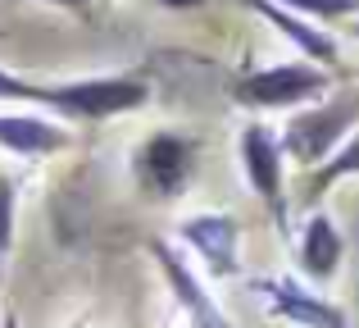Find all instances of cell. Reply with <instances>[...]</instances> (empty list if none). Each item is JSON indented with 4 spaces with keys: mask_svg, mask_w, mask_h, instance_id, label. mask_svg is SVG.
Instances as JSON below:
<instances>
[{
    "mask_svg": "<svg viewBox=\"0 0 359 328\" xmlns=\"http://www.w3.org/2000/svg\"><path fill=\"white\" fill-rule=\"evenodd\" d=\"M332 87V73L314 60L296 64H269V69H250L232 82V100L245 110H300L318 100Z\"/></svg>",
    "mask_w": 359,
    "mask_h": 328,
    "instance_id": "cell-3",
    "label": "cell"
},
{
    "mask_svg": "<svg viewBox=\"0 0 359 328\" xmlns=\"http://www.w3.org/2000/svg\"><path fill=\"white\" fill-rule=\"evenodd\" d=\"M14 242V178H0V256Z\"/></svg>",
    "mask_w": 359,
    "mask_h": 328,
    "instance_id": "cell-14",
    "label": "cell"
},
{
    "mask_svg": "<svg viewBox=\"0 0 359 328\" xmlns=\"http://www.w3.org/2000/svg\"><path fill=\"white\" fill-rule=\"evenodd\" d=\"M255 292L269 296L273 315H278V320H291L296 328H351V320H346L337 306L309 296L305 287L291 283V278H259V283H255Z\"/></svg>",
    "mask_w": 359,
    "mask_h": 328,
    "instance_id": "cell-7",
    "label": "cell"
},
{
    "mask_svg": "<svg viewBox=\"0 0 359 328\" xmlns=\"http://www.w3.org/2000/svg\"><path fill=\"white\" fill-rule=\"evenodd\" d=\"M355 173H359V128L346 137L341 146H337L332 155H327L323 164H314V178H309V187H305V201H318V196H323L332 183H341V178H355Z\"/></svg>",
    "mask_w": 359,
    "mask_h": 328,
    "instance_id": "cell-12",
    "label": "cell"
},
{
    "mask_svg": "<svg viewBox=\"0 0 359 328\" xmlns=\"http://www.w3.org/2000/svg\"><path fill=\"white\" fill-rule=\"evenodd\" d=\"M287 9L314 18V23H337V18H355L359 14V0H282Z\"/></svg>",
    "mask_w": 359,
    "mask_h": 328,
    "instance_id": "cell-13",
    "label": "cell"
},
{
    "mask_svg": "<svg viewBox=\"0 0 359 328\" xmlns=\"http://www.w3.org/2000/svg\"><path fill=\"white\" fill-rule=\"evenodd\" d=\"M41 5H55V9H69V14H91V0H41Z\"/></svg>",
    "mask_w": 359,
    "mask_h": 328,
    "instance_id": "cell-15",
    "label": "cell"
},
{
    "mask_svg": "<svg viewBox=\"0 0 359 328\" xmlns=\"http://www.w3.org/2000/svg\"><path fill=\"white\" fill-rule=\"evenodd\" d=\"M351 32H355V37H359V23H355V27H351Z\"/></svg>",
    "mask_w": 359,
    "mask_h": 328,
    "instance_id": "cell-17",
    "label": "cell"
},
{
    "mask_svg": "<svg viewBox=\"0 0 359 328\" xmlns=\"http://www.w3.org/2000/svg\"><path fill=\"white\" fill-rule=\"evenodd\" d=\"M159 9H201V5H210V0H155Z\"/></svg>",
    "mask_w": 359,
    "mask_h": 328,
    "instance_id": "cell-16",
    "label": "cell"
},
{
    "mask_svg": "<svg viewBox=\"0 0 359 328\" xmlns=\"http://www.w3.org/2000/svg\"><path fill=\"white\" fill-rule=\"evenodd\" d=\"M287 151H282V137L273 133L269 124H245L241 128V169H245V183L250 192L269 205L273 223L287 228Z\"/></svg>",
    "mask_w": 359,
    "mask_h": 328,
    "instance_id": "cell-4",
    "label": "cell"
},
{
    "mask_svg": "<svg viewBox=\"0 0 359 328\" xmlns=\"http://www.w3.org/2000/svg\"><path fill=\"white\" fill-rule=\"evenodd\" d=\"M196 160H201V142L187 133H150L137 151V178L146 192L155 196H177L196 173Z\"/></svg>",
    "mask_w": 359,
    "mask_h": 328,
    "instance_id": "cell-5",
    "label": "cell"
},
{
    "mask_svg": "<svg viewBox=\"0 0 359 328\" xmlns=\"http://www.w3.org/2000/svg\"><path fill=\"white\" fill-rule=\"evenodd\" d=\"M355 128H359V87L341 91V96H332V100H318V105H309V110H296L278 137H282L287 160H296L300 169H314V164H323Z\"/></svg>",
    "mask_w": 359,
    "mask_h": 328,
    "instance_id": "cell-2",
    "label": "cell"
},
{
    "mask_svg": "<svg viewBox=\"0 0 359 328\" xmlns=\"http://www.w3.org/2000/svg\"><path fill=\"white\" fill-rule=\"evenodd\" d=\"M341 256H346V237L332 223V214H309L305 232H300V269L314 283H327L341 269Z\"/></svg>",
    "mask_w": 359,
    "mask_h": 328,
    "instance_id": "cell-11",
    "label": "cell"
},
{
    "mask_svg": "<svg viewBox=\"0 0 359 328\" xmlns=\"http://www.w3.org/2000/svg\"><path fill=\"white\" fill-rule=\"evenodd\" d=\"M245 5H250L259 18H269V23L278 27V32L287 37V41L296 46L300 55H305V60L323 64V69H327V64H337V55H341V51H337V41L323 32V27H314V18H305V14H296V9H287L282 0H245Z\"/></svg>",
    "mask_w": 359,
    "mask_h": 328,
    "instance_id": "cell-9",
    "label": "cell"
},
{
    "mask_svg": "<svg viewBox=\"0 0 359 328\" xmlns=\"http://www.w3.org/2000/svg\"><path fill=\"white\" fill-rule=\"evenodd\" d=\"M182 242L214 269V274H237V219L232 214H191L182 223Z\"/></svg>",
    "mask_w": 359,
    "mask_h": 328,
    "instance_id": "cell-8",
    "label": "cell"
},
{
    "mask_svg": "<svg viewBox=\"0 0 359 328\" xmlns=\"http://www.w3.org/2000/svg\"><path fill=\"white\" fill-rule=\"evenodd\" d=\"M150 251H155V260H159V269H164V278H168V287H173V296L182 301V310H187V324L191 328H232L228 324V315L214 306V296L205 292V283L187 269V260L177 256L168 242H150Z\"/></svg>",
    "mask_w": 359,
    "mask_h": 328,
    "instance_id": "cell-6",
    "label": "cell"
},
{
    "mask_svg": "<svg viewBox=\"0 0 359 328\" xmlns=\"http://www.w3.org/2000/svg\"><path fill=\"white\" fill-rule=\"evenodd\" d=\"M69 128L41 114H0V151L36 160V155H60L69 146Z\"/></svg>",
    "mask_w": 359,
    "mask_h": 328,
    "instance_id": "cell-10",
    "label": "cell"
},
{
    "mask_svg": "<svg viewBox=\"0 0 359 328\" xmlns=\"http://www.w3.org/2000/svg\"><path fill=\"white\" fill-rule=\"evenodd\" d=\"M0 100H27L50 114L78 119V124H100V119L132 114L150 100V87L132 73H109V78H82V82H32L0 69Z\"/></svg>",
    "mask_w": 359,
    "mask_h": 328,
    "instance_id": "cell-1",
    "label": "cell"
}]
</instances>
